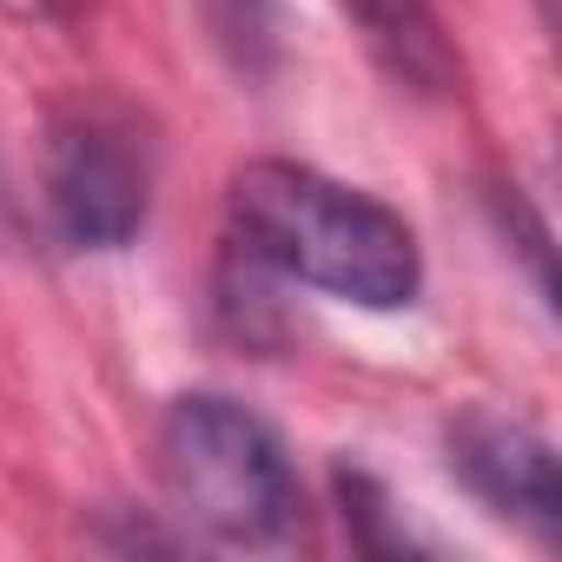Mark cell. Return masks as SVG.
I'll use <instances>...</instances> for the list:
<instances>
[{
	"label": "cell",
	"mask_w": 562,
	"mask_h": 562,
	"mask_svg": "<svg viewBox=\"0 0 562 562\" xmlns=\"http://www.w3.org/2000/svg\"><path fill=\"white\" fill-rule=\"evenodd\" d=\"M192 14L238 80H265L278 67V0H192Z\"/></svg>",
	"instance_id": "cell-6"
},
{
	"label": "cell",
	"mask_w": 562,
	"mask_h": 562,
	"mask_svg": "<svg viewBox=\"0 0 562 562\" xmlns=\"http://www.w3.org/2000/svg\"><path fill=\"white\" fill-rule=\"evenodd\" d=\"M338 14L358 27L364 54L384 67V80H397L404 93H417V100L463 93V54L430 0H338Z\"/></svg>",
	"instance_id": "cell-5"
},
{
	"label": "cell",
	"mask_w": 562,
	"mask_h": 562,
	"mask_svg": "<svg viewBox=\"0 0 562 562\" xmlns=\"http://www.w3.org/2000/svg\"><path fill=\"white\" fill-rule=\"evenodd\" d=\"M159 483L172 516L225 549H278L305 529V483L285 437L225 391H186L166 404Z\"/></svg>",
	"instance_id": "cell-2"
},
{
	"label": "cell",
	"mask_w": 562,
	"mask_h": 562,
	"mask_svg": "<svg viewBox=\"0 0 562 562\" xmlns=\"http://www.w3.org/2000/svg\"><path fill=\"white\" fill-rule=\"evenodd\" d=\"M450 450V476L503 522H516L522 536H536L542 549L562 536V483H555V450L549 437H536L522 417L503 411H463L443 437Z\"/></svg>",
	"instance_id": "cell-4"
},
{
	"label": "cell",
	"mask_w": 562,
	"mask_h": 562,
	"mask_svg": "<svg viewBox=\"0 0 562 562\" xmlns=\"http://www.w3.org/2000/svg\"><path fill=\"white\" fill-rule=\"evenodd\" d=\"M225 225L245 265H265L338 305L404 312L424 292V245L411 218L318 166L245 159L225 192Z\"/></svg>",
	"instance_id": "cell-1"
},
{
	"label": "cell",
	"mask_w": 562,
	"mask_h": 562,
	"mask_svg": "<svg viewBox=\"0 0 562 562\" xmlns=\"http://www.w3.org/2000/svg\"><path fill=\"white\" fill-rule=\"evenodd\" d=\"M159 159L120 100H74L47 133V218L74 251H126L153 218Z\"/></svg>",
	"instance_id": "cell-3"
}]
</instances>
